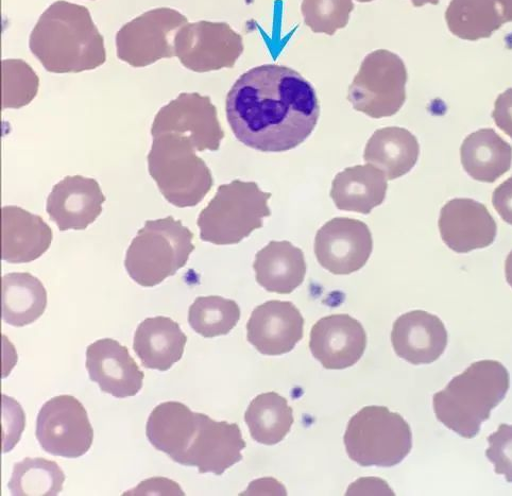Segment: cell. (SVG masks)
<instances>
[{"mask_svg": "<svg viewBox=\"0 0 512 496\" xmlns=\"http://www.w3.org/2000/svg\"><path fill=\"white\" fill-rule=\"evenodd\" d=\"M235 138L262 152H285L303 144L320 116L317 93L293 68L266 64L251 68L226 99Z\"/></svg>", "mask_w": 512, "mask_h": 496, "instance_id": "obj_1", "label": "cell"}, {"mask_svg": "<svg viewBox=\"0 0 512 496\" xmlns=\"http://www.w3.org/2000/svg\"><path fill=\"white\" fill-rule=\"evenodd\" d=\"M29 48L54 74L94 71L107 61L105 39L87 7L64 0L50 5L34 26Z\"/></svg>", "mask_w": 512, "mask_h": 496, "instance_id": "obj_2", "label": "cell"}, {"mask_svg": "<svg viewBox=\"0 0 512 496\" xmlns=\"http://www.w3.org/2000/svg\"><path fill=\"white\" fill-rule=\"evenodd\" d=\"M509 387V372L503 364L490 359L473 363L435 393L436 418L460 437L472 439L505 399Z\"/></svg>", "mask_w": 512, "mask_h": 496, "instance_id": "obj_3", "label": "cell"}, {"mask_svg": "<svg viewBox=\"0 0 512 496\" xmlns=\"http://www.w3.org/2000/svg\"><path fill=\"white\" fill-rule=\"evenodd\" d=\"M148 170L164 198L177 208H194L211 192L210 168L189 139L174 133L152 136Z\"/></svg>", "mask_w": 512, "mask_h": 496, "instance_id": "obj_4", "label": "cell"}, {"mask_svg": "<svg viewBox=\"0 0 512 496\" xmlns=\"http://www.w3.org/2000/svg\"><path fill=\"white\" fill-rule=\"evenodd\" d=\"M193 239L194 233L172 216L146 221L126 253L129 277L143 287H155L175 276L195 250Z\"/></svg>", "mask_w": 512, "mask_h": 496, "instance_id": "obj_5", "label": "cell"}, {"mask_svg": "<svg viewBox=\"0 0 512 496\" xmlns=\"http://www.w3.org/2000/svg\"><path fill=\"white\" fill-rule=\"evenodd\" d=\"M270 198L255 182L234 180L220 185L198 217L201 241L217 246L240 244L264 226V218L271 215Z\"/></svg>", "mask_w": 512, "mask_h": 496, "instance_id": "obj_6", "label": "cell"}, {"mask_svg": "<svg viewBox=\"0 0 512 496\" xmlns=\"http://www.w3.org/2000/svg\"><path fill=\"white\" fill-rule=\"evenodd\" d=\"M344 442L357 465L392 468L411 453L413 434L401 415L384 406H367L349 421Z\"/></svg>", "mask_w": 512, "mask_h": 496, "instance_id": "obj_7", "label": "cell"}, {"mask_svg": "<svg viewBox=\"0 0 512 496\" xmlns=\"http://www.w3.org/2000/svg\"><path fill=\"white\" fill-rule=\"evenodd\" d=\"M407 68L397 54L378 49L363 60L349 87L353 109L375 119L396 115L406 101Z\"/></svg>", "mask_w": 512, "mask_h": 496, "instance_id": "obj_8", "label": "cell"}, {"mask_svg": "<svg viewBox=\"0 0 512 496\" xmlns=\"http://www.w3.org/2000/svg\"><path fill=\"white\" fill-rule=\"evenodd\" d=\"M187 23V17L172 8L147 11L118 30L117 58L135 68L174 58L177 33Z\"/></svg>", "mask_w": 512, "mask_h": 496, "instance_id": "obj_9", "label": "cell"}, {"mask_svg": "<svg viewBox=\"0 0 512 496\" xmlns=\"http://www.w3.org/2000/svg\"><path fill=\"white\" fill-rule=\"evenodd\" d=\"M176 57L195 73L232 68L244 53L240 33L224 22L187 23L176 37Z\"/></svg>", "mask_w": 512, "mask_h": 496, "instance_id": "obj_10", "label": "cell"}, {"mask_svg": "<svg viewBox=\"0 0 512 496\" xmlns=\"http://www.w3.org/2000/svg\"><path fill=\"white\" fill-rule=\"evenodd\" d=\"M36 437L46 453L75 459L90 451L94 430L87 410L79 400L59 396L42 406Z\"/></svg>", "mask_w": 512, "mask_h": 496, "instance_id": "obj_11", "label": "cell"}, {"mask_svg": "<svg viewBox=\"0 0 512 496\" xmlns=\"http://www.w3.org/2000/svg\"><path fill=\"white\" fill-rule=\"evenodd\" d=\"M174 133L189 139L198 151H217L225 132L209 96L182 93L161 108L152 123L151 134Z\"/></svg>", "mask_w": 512, "mask_h": 496, "instance_id": "obj_12", "label": "cell"}, {"mask_svg": "<svg viewBox=\"0 0 512 496\" xmlns=\"http://www.w3.org/2000/svg\"><path fill=\"white\" fill-rule=\"evenodd\" d=\"M373 238L365 222L337 217L327 222L315 238L318 263L336 276H348L369 261Z\"/></svg>", "mask_w": 512, "mask_h": 496, "instance_id": "obj_13", "label": "cell"}, {"mask_svg": "<svg viewBox=\"0 0 512 496\" xmlns=\"http://www.w3.org/2000/svg\"><path fill=\"white\" fill-rule=\"evenodd\" d=\"M246 446L238 424L199 414L197 431L179 464L220 476L243 460Z\"/></svg>", "mask_w": 512, "mask_h": 496, "instance_id": "obj_14", "label": "cell"}, {"mask_svg": "<svg viewBox=\"0 0 512 496\" xmlns=\"http://www.w3.org/2000/svg\"><path fill=\"white\" fill-rule=\"evenodd\" d=\"M438 227L443 243L460 254L491 246L498 234L497 222L485 205L468 198L447 202Z\"/></svg>", "mask_w": 512, "mask_h": 496, "instance_id": "obj_15", "label": "cell"}, {"mask_svg": "<svg viewBox=\"0 0 512 496\" xmlns=\"http://www.w3.org/2000/svg\"><path fill=\"white\" fill-rule=\"evenodd\" d=\"M304 335V318L292 302L272 300L252 312L247 339L263 355L292 352Z\"/></svg>", "mask_w": 512, "mask_h": 496, "instance_id": "obj_16", "label": "cell"}, {"mask_svg": "<svg viewBox=\"0 0 512 496\" xmlns=\"http://www.w3.org/2000/svg\"><path fill=\"white\" fill-rule=\"evenodd\" d=\"M367 347L362 323L349 315L321 318L311 331L313 356L328 370H344L360 362Z\"/></svg>", "mask_w": 512, "mask_h": 496, "instance_id": "obj_17", "label": "cell"}, {"mask_svg": "<svg viewBox=\"0 0 512 496\" xmlns=\"http://www.w3.org/2000/svg\"><path fill=\"white\" fill-rule=\"evenodd\" d=\"M85 367L91 381L114 398L135 397L143 388L144 372L117 340L99 339L90 345Z\"/></svg>", "mask_w": 512, "mask_h": 496, "instance_id": "obj_18", "label": "cell"}, {"mask_svg": "<svg viewBox=\"0 0 512 496\" xmlns=\"http://www.w3.org/2000/svg\"><path fill=\"white\" fill-rule=\"evenodd\" d=\"M105 201L96 180L68 176L54 186L47 198L46 211L60 231H81L101 215Z\"/></svg>", "mask_w": 512, "mask_h": 496, "instance_id": "obj_19", "label": "cell"}, {"mask_svg": "<svg viewBox=\"0 0 512 496\" xmlns=\"http://www.w3.org/2000/svg\"><path fill=\"white\" fill-rule=\"evenodd\" d=\"M448 332L440 318L424 311L400 316L392 328L391 344L409 364H433L448 347Z\"/></svg>", "mask_w": 512, "mask_h": 496, "instance_id": "obj_20", "label": "cell"}, {"mask_svg": "<svg viewBox=\"0 0 512 496\" xmlns=\"http://www.w3.org/2000/svg\"><path fill=\"white\" fill-rule=\"evenodd\" d=\"M53 243V231L39 215L22 208L2 209V260L10 264L36 261Z\"/></svg>", "mask_w": 512, "mask_h": 496, "instance_id": "obj_21", "label": "cell"}, {"mask_svg": "<svg viewBox=\"0 0 512 496\" xmlns=\"http://www.w3.org/2000/svg\"><path fill=\"white\" fill-rule=\"evenodd\" d=\"M187 337L172 318L145 319L136 329L133 350L147 369L167 371L181 361Z\"/></svg>", "mask_w": 512, "mask_h": 496, "instance_id": "obj_22", "label": "cell"}, {"mask_svg": "<svg viewBox=\"0 0 512 496\" xmlns=\"http://www.w3.org/2000/svg\"><path fill=\"white\" fill-rule=\"evenodd\" d=\"M199 414L180 402H165L152 410L146 426L151 446L179 464L197 431Z\"/></svg>", "mask_w": 512, "mask_h": 496, "instance_id": "obj_23", "label": "cell"}, {"mask_svg": "<svg viewBox=\"0 0 512 496\" xmlns=\"http://www.w3.org/2000/svg\"><path fill=\"white\" fill-rule=\"evenodd\" d=\"M387 190L388 179L383 171L367 163L337 174L331 198L340 211L369 215L384 202Z\"/></svg>", "mask_w": 512, "mask_h": 496, "instance_id": "obj_24", "label": "cell"}, {"mask_svg": "<svg viewBox=\"0 0 512 496\" xmlns=\"http://www.w3.org/2000/svg\"><path fill=\"white\" fill-rule=\"evenodd\" d=\"M255 280L269 293L289 295L302 285L306 276L305 256L292 243L270 242L256 253Z\"/></svg>", "mask_w": 512, "mask_h": 496, "instance_id": "obj_25", "label": "cell"}, {"mask_svg": "<svg viewBox=\"0 0 512 496\" xmlns=\"http://www.w3.org/2000/svg\"><path fill=\"white\" fill-rule=\"evenodd\" d=\"M419 155L420 145L411 131L387 127L372 134L365 148L364 160L383 171L388 180H396L416 166Z\"/></svg>", "mask_w": 512, "mask_h": 496, "instance_id": "obj_26", "label": "cell"}, {"mask_svg": "<svg viewBox=\"0 0 512 496\" xmlns=\"http://www.w3.org/2000/svg\"><path fill=\"white\" fill-rule=\"evenodd\" d=\"M460 160L472 179L493 183L510 170L512 147L493 129H481L467 136Z\"/></svg>", "mask_w": 512, "mask_h": 496, "instance_id": "obj_27", "label": "cell"}, {"mask_svg": "<svg viewBox=\"0 0 512 496\" xmlns=\"http://www.w3.org/2000/svg\"><path fill=\"white\" fill-rule=\"evenodd\" d=\"M46 307V289L31 273L13 272L2 278V317L10 326H29L41 318Z\"/></svg>", "mask_w": 512, "mask_h": 496, "instance_id": "obj_28", "label": "cell"}, {"mask_svg": "<svg viewBox=\"0 0 512 496\" xmlns=\"http://www.w3.org/2000/svg\"><path fill=\"white\" fill-rule=\"evenodd\" d=\"M245 421L253 440L264 446H275L286 438L295 420L287 400L272 391L252 400Z\"/></svg>", "mask_w": 512, "mask_h": 496, "instance_id": "obj_29", "label": "cell"}, {"mask_svg": "<svg viewBox=\"0 0 512 496\" xmlns=\"http://www.w3.org/2000/svg\"><path fill=\"white\" fill-rule=\"evenodd\" d=\"M446 22L455 37L472 42L490 38L506 24L497 0H452Z\"/></svg>", "mask_w": 512, "mask_h": 496, "instance_id": "obj_30", "label": "cell"}, {"mask_svg": "<svg viewBox=\"0 0 512 496\" xmlns=\"http://www.w3.org/2000/svg\"><path fill=\"white\" fill-rule=\"evenodd\" d=\"M64 482L65 474L55 461L25 458L14 465L8 487L14 496H56Z\"/></svg>", "mask_w": 512, "mask_h": 496, "instance_id": "obj_31", "label": "cell"}, {"mask_svg": "<svg viewBox=\"0 0 512 496\" xmlns=\"http://www.w3.org/2000/svg\"><path fill=\"white\" fill-rule=\"evenodd\" d=\"M240 319V306L218 296L197 298L189 311L191 328L204 338L228 335Z\"/></svg>", "mask_w": 512, "mask_h": 496, "instance_id": "obj_32", "label": "cell"}, {"mask_svg": "<svg viewBox=\"0 0 512 496\" xmlns=\"http://www.w3.org/2000/svg\"><path fill=\"white\" fill-rule=\"evenodd\" d=\"M2 109H21L37 97L40 79L24 60L7 59L2 62Z\"/></svg>", "mask_w": 512, "mask_h": 496, "instance_id": "obj_33", "label": "cell"}, {"mask_svg": "<svg viewBox=\"0 0 512 496\" xmlns=\"http://www.w3.org/2000/svg\"><path fill=\"white\" fill-rule=\"evenodd\" d=\"M354 10V0H303L301 12L304 23L315 33L334 36L344 29Z\"/></svg>", "mask_w": 512, "mask_h": 496, "instance_id": "obj_34", "label": "cell"}, {"mask_svg": "<svg viewBox=\"0 0 512 496\" xmlns=\"http://www.w3.org/2000/svg\"><path fill=\"white\" fill-rule=\"evenodd\" d=\"M486 456L494 466V472L512 483V425L500 424L496 433L488 437Z\"/></svg>", "mask_w": 512, "mask_h": 496, "instance_id": "obj_35", "label": "cell"}, {"mask_svg": "<svg viewBox=\"0 0 512 496\" xmlns=\"http://www.w3.org/2000/svg\"><path fill=\"white\" fill-rule=\"evenodd\" d=\"M3 453L10 452L21 440L25 429V414L22 406L14 399L3 396Z\"/></svg>", "mask_w": 512, "mask_h": 496, "instance_id": "obj_36", "label": "cell"}, {"mask_svg": "<svg viewBox=\"0 0 512 496\" xmlns=\"http://www.w3.org/2000/svg\"><path fill=\"white\" fill-rule=\"evenodd\" d=\"M124 495H185L179 485L163 477H153Z\"/></svg>", "mask_w": 512, "mask_h": 496, "instance_id": "obj_37", "label": "cell"}, {"mask_svg": "<svg viewBox=\"0 0 512 496\" xmlns=\"http://www.w3.org/2000/svg\"><path fill=\"white\" fill-rule=\"evenodd\" d=\"M492 118L498 128L512 139V89L506 90L494 102Z\"/></svg>", "mask_w": 512, "mask_h": 496, "instance_id": "obj_38", "label": "cell"}, {"mask_svg": "<svg viewBox=\"0 0 512 496\" xmlns=\"http://www.w3.org/2000/svg\"><path fill=\"white\" fill-rule=\"evenodd\" d=\"M493 208L512 226V177L500 184L492 195Z\"/></svg>", "mask_w": 512, "mask_h": 496, "instance_id": "obj_39", "label": "cell"}, {"mask_svg": "<svg viewBox=\"0 0 512 496\" xmlns=\"http://www.w3.org/2000/svg\"><path fill=\"white\" fill-rule=\"evenodd\" d=\"M506 23L512 22V0H497Z\"/></svg>", "mask_w": 512, "mask_h": 496, "instance_id": "obj_40", "label": "cell"}, {"mask_svg": "<svg viewBox=\"0 0 512 496\" xmlns=\"http://www.w3.org/2000/svg\"><path fill=\"white\" fill-rule=\"evenodd\" d=\"M505 277L507 283L512 288V251L508 254L505 262Z\"/></svg>", "mask_w": 512, "mask_h": 496, "instance_id": "obj_41", "label": "cell"}, {"mask_svg": "<svg viewBox=\"0 0 512 496\" xmlns=\"http://www.w3.org/2000/svg\"><path fill=\"white\" fill-rule=\"evenodd\" d=\"M411 2L413 3L414 7L416 8H421L425 5H434V6H437L439 4V0H411Z\"/></svg>", "mask_w": 512, "mask_h": 496, "instance_id": "obj_42", "label": "cell"}, {"mask_svg": "<svg viewBox=\"0 0 512 496\" xmlns=\"http://www.w3.org/2000/svg\"><path fill=\"white\" fill-rule=\"evenodd\" d=\"M356 2L361 3V4H366V3L373 2V0H356Z\"/></svg>", "mask_w": 512, "mask_h": 496, "instance_id": "obj_43", "label": "cell"}]
</instances>
